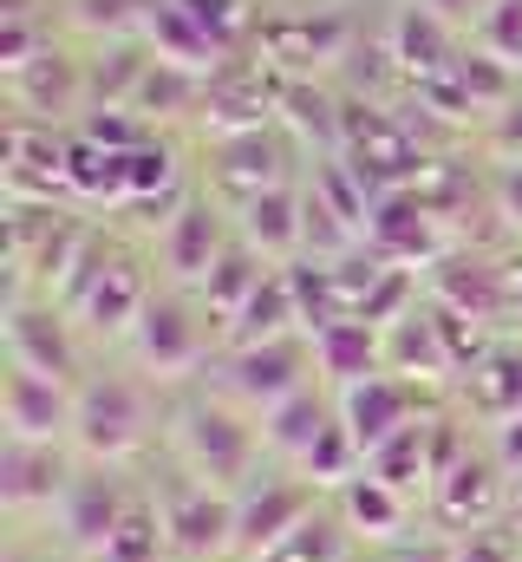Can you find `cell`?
<instances>
[{
	"instance_id": "obj_1",
	"label": "cell",
	"mask_w": 522,
	"mask_h": 562,
	"mask_svg": "<svg viewBox=\"0 0 522 562\" xmlns=\"http://www.w3.org/2000/svg\"><path fill=\"white\" fill-rule=\"evenodd\" d=\"M170 431V413L157 400L150 373L105 367L79 380V406H72V451L92 464H130L150 451V438Z\"/></svg>"
},
{
	"instance_id": "obj_2",
	"label": "cell",
	"mask_w": 522,
	"mask_h": 562,
	"mask_svg": "<svg viewBox=\"0 0 522 562\" xmlns=\"http://www.w3.org/2000/svg\"><path fill=\"white\" fill-rule=\"evenodd\" d=\"M170 445L190 477H209L223 491H242L268 464L261 419L249 406H236L229 393H190L183 406H170Z\"/></svg>"
},
{
	"instance_id": "obj_3",
	"label": "cell",
	"mask_w": 522,
	"mask_h": 562,
	"mask_svg": "<svg viewBox=\"0 0 522 562\" xmlns=\"http://www.w3.org/2000/svg\"><path fill=\"white\" fill-rule=\"evenodd\" d=\"M157 504H163V530H170V557L177 562H223L236 557V491L190 477L183 464L170 477H157Z\"/></svg>"
},
{
	"instance_id": "obj_4",
	"label": "cell",
	"mask_w": 522,
	"mask_h": 562,
	"mask_svg": "<svg viewBox=\"0 0 522 562\" xmlns=\"http://www.w3.org/2000/svg\"><path fill=\"white\" fill-rule=\"evenodd\" d=\"M209 321H216V314H209L203 301H190L183 288L150 294L144 321L130 327V347H137L144 373H150V380H190V373H203V367H209V347H216V327H209Z\"/></svg>"
},
{
	"instance_id": "obj_5",
	"label": "cell",
	"mask_w": 522,
	"mask_h": 562,
	"mask_svg": "<svg viewBox=\"0 0 522 562\" xmlns=\"http://www.w3.org/2000/svg\"><path fill=\"white\" fill-rule=\"evenodd\" d=\"M320 504H327V491L307 484L294 464H261L256 477L236 491V557L261 562L281 537H294Z\"/></svg>"
},
{
	"instance_id": "obj_6",
	"label": "cell",
	"mask_w": 522,
	"mask_h": 562,
	"mask_svg": "<svg viewBox=\"0 0 522 562\" xmlns=\"http://www.w3.org/2000/svg\"><path fill=\"white\" fill-rule=\"evenodd\" d=\"M130 491H137V484L125 477V464H92V458H79L66 497L53 504V530H59L66 557L99 562V550L112 543V530H118V517H125Z\"/></svg>"
},
{
	"instance_id": "obj_7",
	"label": "cell",
	"mask_w": 522,
	"mask_h": 562,
	"mask_svg": "<svg viewBox=\"0 0 522 562\" xmlns=\"http://www.w3.org/2000/svg\"><path fill=\"white\" fill-rule=\"evenodd\" d=\"M307 367H314V340H294V334L261 340V347H236V353L223 360V393L261 419L268 406H281L287 393H300V386L314 380Z\"/></svg>"
},
{
	"instance_id": "obj_8",
	"label": "cell",
	"mask_w": 522,
	"mask_h": 562,
	"mask_svg": "<svg viewBox=\"0 0 522 562\" xmlns=\"http://www.w3.org/2000/svg\"><path fill=\"white\" fill-rule=\"evenodd\" d=\"M72 471H79V451L46 445V438H7L0 445V504L13 517H26V510L53 517V504L66 497Z\"/></svg>"
},
{
	"instance_id": "obj_9",
	"label": "cell",
	"mask_w": 522,
	"mask_h": 562,
	"mask_svg": "<svg viewBox=\"0 0 522 562\" xmlns=\"http://www.w3.org/2000/svg\"><path fill=\"white\" fill-rule=\"evenodd\" d=\"M503 464L490 458V445L484 451H457L444 471H438V484H431V517L451 530V537H464V530H477V524H497V504H503Z\"/></svg>"
},
{
	"instance_id": "obj_10",
	"label": "cell",
	"mask_w": 522,
	"mask_h": 562,
	"mask_svg": "<svg viewBox=\"0 0 522 562\" xmlns=\"http://www.w3.org/2000/svg\"><path fill=\"white\" fill-rule=\"evenodd\" d=\"M72 406H79V386H72V380L33 373V367H7V386H0L7 438H46V445H66V438H72Z\"/></svg>"
},
{
	"instance_id": "obj_11",
	"label": "cell",
	"mask_w": 522,
	"mask_h": 562,
	"mask_svg": "<svg viewBox=\"0 0 522 562\" xmlns=\"http://www.w3.org/2000/svg\"><path fill=\"white\" fill-rule=\"evenodd\" d=\"M72 307H79L86 327H99V334H130V327L144 321V307H150V281H144V269L125 262V256L86 262V269L72 276Z\"/></svg>"
},
{
	"instance_id": "obj_12",
	"label": "cell",
	"mask_w": 522,
	"mask_h": 562,
	"mask_svg": "<svg viewBox=\"0 0 522 562\" xmlns=\"http://www.w3.org/2000/svg\"><path fill=\"white\" fill-rule=\"evenodd\" d=\"M340 425L360 438V451L373 458L379 445H392L405 425H418V393H411V380L405 373H373V380H360V386H340Z\"/></svg>"
},
{
	"instance_id": "obj_13",
	"label": "cell",
	"mask_w": 522,
	"mask_h": 562,
	"mask_svg": "<svg viewBox=\"0 0 522 562\" xmlns=\"http://www.w3.org/2000/svg\"><path fill=\"white\" fill-rule=\"evenodd\" d=\"M7 353H13V367H33V373H53V380H86L79 373V340H72V321L46 301V307H33V301H13V314H7Z\"/></svg>"
},
{
	"instance_id": "obj_14",
	"label": "cell",
	"mask_w": 522,
	"mask_h": 562,
	"mask_svg": "<svg viewBox=\"0 0 522 562\" xmlns=\"http://www.w3.org/2000/svg\"><path fill=\"white\" fill-rule=\"evenodd\" d=\"M307 340H314V367H320L333 386H360V380L386 373V347H379V334H373L366 314H340V321L314 327Z\"/></svg>"
},
{
	"instance_id": "obj_15",
	"label": "cell",
	"mask_w": 522,
	"mask_h": 562,
	"mask_svg": "<svg viewBox=\"0 0 522 562\" xmlns=\"http://www.w3.org/2000/svg\"><path fill=\"white\" fill-rule=\"evenodd\" d=\"M333 419H340V406H333V400H327V393L307 380L300 393H287L281 406H268V413H261L268 458H274V464H300V458L314 451V438H320V431H327Z\"/></svg>"
},
{
	"instance_id": "obj_16",
	"label": "cell",
	"mask_w": 522,
	"mask_h": 562,
	"mask_svg": "<svg viewBox=\"0 0 522 562\" xmlns=\"http://www.w3.org/2000/svg\"><path fill=\"white\" fill-rule=\"evenodd\" d=\"M157 256H163V269H170L177 281H209V269L223 262V223H216V210H209L203 196L183 203V216L163 223Z\"/></svg>"
},
{
	"instance_id": "obj_17",
	"label": "cell",
	"mask_w": 522,
	"mask_h": 562,
	"mask_svg": "<svg viewBox=\"0 0 522 562\" xmlns=\"http://www.w3.org/2000/svg\"><path fill=\"white\" fill-rule=\"evenodd\" d=\"M327 504L340 510V524H347L360 543H386V537H398V530L411 524V497L392 491L386 477H373V471H360L353 484H340Z\"/></svg>"
},
{
	"instance_id": "obj_18",
	"label": "cell",
	"mask_w": 522,
	"mask_h": 562,
	"mask_svg": "<svg viewBox=\"0 0 522 562\" xmlns=\"http://www.w3.org/2000/svg\"><path fill=\"white\" fill-rule=\"evenodd\" d=\"M99 562H177L170 557V530H163V504H157V484H137L112 530V543L99 550Z\"/></svg>"
},
{
	"instance_id": "obj_19",
	"label": "cell",
	"mask_w": 522,
	"mask_h": 562,
	"mask_svg": "<svg viewBox=\"0 0 522 562\" xmlns=\"http://www.w3.org/2000/svg\"><path fill=\"white\" fill-rule=\"evenodd\" d=\"M242 243L261 249V256H287V249L307 243V216H300V196L287 183H274V190L242 203Z\"/></svg>"
},
{
	"instance_id": "obj_20",
	"label": "cell",
	"mask_w": 522,
	"mask_h": 562,
	"mask_svg": "<svg viewBox=\"0 0 522 562\" xmlns=\"http://www.w3.org/2000/svg\"><path fill=\"white\" fill-rule=\"evenodd\" d=\"M261 562H360V537L340 524V510H333V504H320L294 537H281Z\"/></svg>"
},
{
	"instance_id": "obj_21",
	"label": "cell",
	"mask_w": 522,
	"mask_h": 562,
	"mask_svg": "<svg viewBox=\"0 0 522 562\" xmlns=\"http://www.w3.org/2000/svg\"><path fill=\"white\" fill-rule=\"evenodd\" d=\"M470 406L490 425L517 419L522 413V347H490V353L470 367Z\"/></svg>"
},
{
	"instance_id": "obj_22",
	"label": "cell",
	"mask_w": 522,
	"mask_h": 562,
	"mask_svg": "<svg viewBox=\"0 0 522 562\" xmlns=\"http://www.w3.org/2000/svg\"><path fill=\"white\" fill-rule=\"evenodd\" d=\"M477 40L484 53H497L503 66H522V0H490L477 13Z\"/></svg>"
},
{
	"instance_id": "obj_23",
	"label": "cell",
	"mask_w": 522,
	"mask_h": 562,
	"mask_svg": "<svg viewBox=\"0 0 522 562\" xmlns=\"http://www.w3.org/2000/svg\"><path fill=\"white\" fill-rule=\"evenodd\" d=\"M451 562H522V530H510V524H477V530L451 537Z\"/></svg>"
},
{
	"instance_id": "obj_24",
	"label": "cell",
	"mask_w": 522,
	"mask_h": 562,
	"mask_svg": "<svg viewBox=\"0 0 522 562\" xmlns=\"http://www.w3.org/2000/svg\"><path fill=\"white\" fill-rule=\"evenodd\" d=\"M490 458L510 471V477H522V413L503 425H490Z\"/></svg>"
},
{
	"instance_id": "obj_25",
	"label": "cell",
	"mask_w": 522,
	"mask_h": 562,
	"mask_svg": "<svg viewBox=\"0 0 522 562\" xmlns=\"http://www.w3.org/2000/svg\"><path fill=\"white\" fill-rule=\"evenodd\" d=\"M497 144H503V150L522 144V99H503V105H497Z\"/></svg>"
},
{
	"instance_id": "obj_26",
	"label": "cell",
	"mask_w": 522,
	"mask_h": 562,
	"mask_svg": "<svg viewBox=\"0 0 522 562\" xmlns=\"http://www.w3.org/2000/svg\"><path fill=\"white\" fill-rule=\"evenodd\" d=\"M497 203H503V210H510V216L522 223V157L510 164V170H503V177H497Z\"/></svg>"
},
{
	"instance_id": "obj_27",
	"label": "cell",
	"mask_w": 522,
	"mask_h": 562,
	"mask_svg": "<svg viewBox=\"0 0 522 562\" xmlns=\"http://www.w3.org/2000/svg\"><path fill=\"white\" fill-rule=\"evenodd\" d=\"M424 7H431L438 20H457V13H484L490 0H424Z\"/></svg>"
},
{
	"instance_id": "obj_28",
	"label": "cell",
	"mask_w": 522,
	"mask_h": 562,
	"mask_svg": "<svg viewBox=\"0 0 522 562\" xmlns=\"http://www.w3.org/2000/svg\"><path fill=\"white\" fill-rule=\"evenodd\" d=\"M398 562H451V543H424V550H405Z\"/></svg>"
},
{
	"instance_id": "obj_29",
	"label": "cell",
	"mask_w": 522,
	"mask_h": 562,
	"mask_svg": "<svg viewBox=\"0 0 522 562\" xmlns=\"http://www.w3.org/2000/svg\"><path fill=\"white\" fill-rule=\"evenodd\" d=\"M510 288H517V307H522V262L510 269Z\"/></svg>"
}]
</instances>
